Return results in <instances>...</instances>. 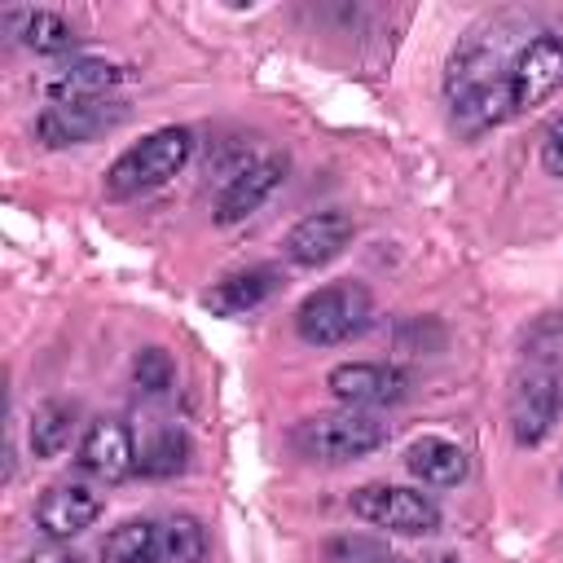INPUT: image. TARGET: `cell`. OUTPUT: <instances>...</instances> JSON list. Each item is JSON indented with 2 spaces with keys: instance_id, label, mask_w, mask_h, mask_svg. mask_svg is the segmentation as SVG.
<instances>
[{
  "instance_id": "obj_17",
  "label": "cell",
  "mask_w": 563,
  "mask_h": 563,
  "mask_svg": "<svg viewBox=\"0 0 563 563\" xmlns=\"http://www.w3.org/2000/svg\"><path fill=\"white\" fill-rule=\"evenodd\" d=\"M106 563H163L158 545V519H123L106 541H101Z\"/></svg>"
},
{
  "instance_id": "obj_2",
  "label": "cell",
  "mask_w": 563,
  "mask_h": 563,
  "mask_svg": "<svg viewBox=\"0 0 563 563\" xmlns=\"http://www.w3.org/2000/svg\"><path fill=\"white\" fill-rule=\"evenodd\" d=\"M194 154V132L189 128H154L145 132L136 145H128L110 167H106V194L110 198H136L150 194L158 185H167L172 176H180V167Z\"/></svg>"
},
{
  "instance_id": "obj_6",
  "label": "cell",
  "mask_w": 563,
  "mask_h": 563,
  "mask_svg": "<svg viewBox=\"0 0 563 563\" xmlns=\"http://www.w3.org/2000/svg\"><path fill=\"white\" fill-rule=\"evenodd\" d=\"M119 123H128V106L123 101H106V97H92V101H53L35 119V141L48 145V150L88 145L97 136L114 132Z\"/></svg>"
},
{
  "instance_id": "obj_4",
  "label": "cell",
  "mask_w": 563,
  "mask_h": 563,
  "mask_svg": "<svg viewBox=\"0 0 563 563\" xmlns=\"http://www.w3.org/2000/svg\"><path fill=\"white\" fill-rule=\"evenodd\" d=\"M352 515L369 528L383 532H400V537H431L440 528V506L405 484H361L347 497Z\"/></svg>"
},
{
  "instance_id": "obj_5",
  "label": "cell",
  "mask_w": 563,
  "mask_h": 563,
  "mask_svg": "<svg viewBox=\"0 0 563 563\" xmlns=\"http://www.w3.org/2000/svg\"><path fill=\"white\" fill-rule=\"evenodd\" d=\"M501 79H506V88H510L515 114H523V110L550 101V97L563 88V35L537 31L532 40H523L519 48H510Z\"/></svg>"
},
{
  "instance_id": "obj_16",
  "label": "cell",
  "mask_w": 563,
  "mask_h": 563,
  "mask_svg": "<svg viewBox=\"0 0 563 563\" xmlns=\"http://www.w3.org/2000/svg\"><path fill=\"white\" fill-rule=\"evenodd\" d=\"M0 22H4V31L18 44H26L40 57H53V53L75 48V26L62 13H53V9H9Z\"/></svg>"
},
{
  "instance_id": "obj_25",
  "label": "cell",
  "mask_w": 563,
  "mask_h": 563,
  "mask_svg": "<svg viewBox=\"0 0 563 563\" xmlns=\"http://www.w3.org/2000/svg\"><path fill=\"white\" fill-rule=\"evenodd\" d=\"M559 493H563V475H559Z\"/></svg>"
},
{
  "instance_id": "obj_22",
  "label": "cell",
  "mask_w": 563,
  "mask_h": 563,
  "mask_svg": "<svg viewBox=\"0 0 563 563\" xmlns=\"http://www.w3.org/2000/svg\"><path fill=\"white\" fill-rule=\"evenodd\" d=\"M132 378H136L141 391L163 396V391H172V383H176V365H172V356H167L163 347H141L136 361H132Z\"/></svg>"
},
{
  "instance_id": "obj_21",
  "label": "cell",
  "mask_w": 563,
  "mask_h": 563,
  "mask_svg": "<svg viewBox=\"0 0 563 563\" xmlns=\"http://www.w3.org/2000/svg\"><path fill=\"white\" fill-rule=\"evenodd\" d=\"M325 563H413L409 554L391 550L378 537H361V532H343L334 541H325Z\"/></svg>"
},
{
  "instance_id": "obj_11",
  "label": "cell",
  "mask_w": 563,
  "mask_h": 563,
  "mask_svg": "<svg viewBox=\"0 0 563 563\" xmlns=\"http://www.w3.org/2000/svg\"><path fill=\"white\" fill-rule=\"evenodd\" d=\"M352 233H356L352 216L339 211V207H325V211H312L299 224H290V233L282 238V251L299 268H321V264H330L347 251Z\"/></svg>"
},
{
  "instance_id": "obj_3",
  "label": "cell",
  "mask_w": 563,
  "mask_h": 563,
  "mask_svg": "<svg viewBox=\"0 0 563 563\" xmlns=\"http://www.w3.org/2000/svg\"><path fill=\"white\" fill-rule=\"evenodd\" d=\"M387 444V422L365 409H330L290 427V449L308 462H356Z\"/></svg>"
},
{
  "instance_id": "obj_13",
  "label": "cell",
  "mask_w": 563,
  "mask_h": 563,
  "mask_svg": "<svg viewBox=\"0 0 563 563\" xmlns=\"http://www.w3.org/2000/svg\"><path fill=\"white\" fill-rule=\"evenodd\" d=\"M405 471L427 488H457L466 479L471 462H466L462 444H453L444 435H418L405 449Z\"/></svg>"
},
{
  "instance_id": "obj_20",
  "label": "cell",
  "mask_w": 563,
  "mask_h": 563,
  "mask_svg": "<svg viewBox=\"0 0 563 563\" xmlns=\"http://www.w3.org/2000/svg\"><path fill=\"white\" fill-rule=\"evenodd\" d=\"M158 545H163V563H202L207 559V532L194 515H163Z\"/></svg>"
},
{
  "instance_id": "obj_23",
  "label": "cell",
  "mask_w": 563,
  "mask_h": 563,
  "mask_svg": "<svg viewBox=\"0 0 563 563\" xmlns=\"http://www.w3.org/2000/svg\"><path fill=\"white\" fill-rule=\"evenodd\" d=\"M541 167L563 180V119H554L541 136Z\"/></svg>"
},
{
  "instance_id": "obj_18",
  "label": "cell",
  "mask_w": 563,
  "mask_h": 563,
  "mask_svg": "<svg viewBox=\"0 0 563 563\" xmlns=\"http://www.w3.org/2000/svg\"><path fill=\"white\" fill-rule=\"evenodd\" d=\"M70 431H75V405L44 400V405H35V413L26 422V444L35 457H57L70 444Z\"/></svg>"
},
{
  "instance_id": "obj_7",
  "label": "cell",
  "mask_w": 563,
  "mask_h": 563,
  "mask_svg": "<svg viewBox=\"0 0 563 563\" xmlns=\"http://www.w3.org/2000/svg\"><path fill=\"white\" fill-rule=\"evenodd\" d=\"M325 387L347 409H387L409 396V374L383 361H343L325 374Z\"/></svg>"
},
{
  "instance_id": "obj_19",
  "label": "cell",
  "mask_w": 563,
  "mask_h": 563,
  "mask_svg": "<svg viewBox=\"0 0 563 563\" xmlns=\"http://www.w3.org/2000/svg\"><path fill=\"white\" fill-rule=\"evenodd\" d=\"M189 466V435L172 422V427H158L154 440L141 449L136 457V471L150 475V479H167V475H180Z\"/></svg>"
},
{
  "instance_id": "obj_10",
  "label": "cell",
  "mask_w": 563,
  "mask_h": 563,
  "mask_svg": "<svg viewBox=\"0 0 563 563\" xmlns=\"http://www.w3.org/2000/svg\"><path fill=\"white\" fill-rule=\"evenodd\" d=\"M136 457L141 453H136V440H132V431H128L123 418H97V422H88V431H84V440L75 449V466L84 475L101 479V484L128 479L136 471Z\"/></svg>"
},
{
  "instance_id": "obj_15",
  "label": "cell",
  "mask_w": 563,
  "mask_h": 563,
  "mask_svg": "<svg viewBox=\"0 0 563 563\" xmlns=\"http://www.w3.org/2000/svg\"><path fill=\"white\" fill-rule=\"evenodd\" d=\"M132 70L119 66V62H106V57H75L62 66L57 79H48V97L53 101H92V97H106L110 88L128 84Z\"/></svg>"
},
{
  "instance_id": "obj_12",
  "label": "cell",
  "mask_w": 563,
  "mask_h": 563,
  "mask_svg": "<svg viewBox=\"0 0 563 563\" xmlns=\"http://www.w3.org/2000/svg\"><path fill=\"white\" fill-rule=\"evenodd\" d=\"M282 176H286V158H260V163H246L242 172H233L216 198V224L229 229V224H242L246 216H255L268 202V194L282 185Z\"/></svg>"
},
{
  "instance_id": "obj_14",
  "label": "cell",
  "mask_w": 563,
  "mask_h": 563,
  "mask_svg": "<svg viewBox=\"0 0 563 563\" xmlns=\"http://www.w3.org/2000/svg\"><path fill=\"white\" fill-rule=\"evenodd\" d=\"M277 268L268 264H255V268H238L229 277H220L207 295H202V308H211L216 317H242L251 308H260L273 290H277Z\"/></svg>"
},
{
  "instance_id": "obj_24",
  "label": "cell",
  "mask_w": 563,
  "mask_h": 563,
  "mask_svg": "<svg viewBox=\"0 0 563 563\" xmlns=\"http://www.w3.org/2000/svg\"><path fill=\"white\" fill-rule=\"evenodd\" d=\"M22 563H84V559H79L75 550H66L62 541H48V545H35Z\"/></svg>"
},
{
  "instance_id": "obj_8",
  "label": "cell",
  "mask_w": 563,
  "mask_h": 563,
  "mask_svg": "<svg viewBox=\"0 0 563 563\" xmlns=\"http://www.w3.org/2000/svg\"><path fill=\"white\" fill-rule=\"evenodd\" d=\"M559 409H563L559 374L554 369H528L510 391V435H515V444H523V449L541 444L554 431Z\"/></svg>"
},
{
  "instance_id": "obj_1",
  "label": "cell",
  "mask_w": 563,
  "mask_h": 563,
  "mask_svg": "<svg viewBox=\"0 0 563 563\" xmlns=\"http://www.w3.org/2000/svg\"><path fill=\"white\" fill-rule=\"evenodd\" d=\"M369 321H374V295L352 277L308 290L295 308V334L312 347L352 343L369 330Z\"/></svg>"
},
{
  "instance_id": "obj_9",
  "label": "cell",
  "mask_w": 563,
  "mask_h": 563,
  "mask_svg": "<svg viewBox=\"0 0 563 563\" xmlns=\"http://www.w3.org/2000/svg\"><path fill=\"white\" fill-rule=\"evenodd\" d=\"M101 510H106V501L97 488H88L84 479H57L35 501V528L48 541H70V537L88 532L101 519Z\"/></svg>"
}]
</instances>
